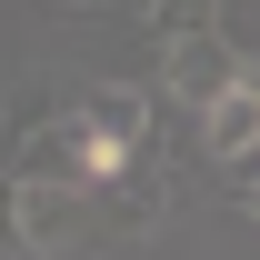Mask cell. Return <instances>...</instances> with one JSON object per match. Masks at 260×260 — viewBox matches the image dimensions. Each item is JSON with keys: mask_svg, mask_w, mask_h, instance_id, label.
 <instances>
[{"mask_svg": "<svg viewBox=\"0 0 260 260\" xmlns=\"http://www.w3.org/2000/svg\"><path fill=\"white\" fill-rule=\"evenodd\" d=\"M20 240L30 260H60L80 240H110V200L90 180H20Z\"/></svg>", "mask_w": 260, "mask_h": 260, "instance_id": "cell-1", "label": "cell"}, {"mask_svg": "<svg viewBox=\"0 0 260 260\" xmlns=\"http://www.w3.org/2000/svg\"><path fill=\"white\" fill-rule=\"evenodd\" d=\"M240 70H250V60H240V40H230L220 20H210V30H180V40L160 50V100L200 120V110H210V100H220Z\"/></svg>", "mask_w": 260, "mask_h": 260, "instance_id": "cell-2", "label": "cell"}, {"mask_svg": "<svg viewBox=\"0 0 260 260\" xmlns=\"http://www.w3.org/2000/svg\"><path fill=\"white\" fill-rule=\"evenodd\" d=\"M200 150H210L220 170H250L260 160V70H240V80L200 110Z\"/></svg>", "mask_w": 260, "mask_h": 260, "instance_id": "cell-3", "label": "cell"}, {"mask_svg": "<svg viewBox=\"0 0 260 260\" xmlns=\"http://www.w3.org/2000/svg\"><path fill=\"white\" fill-rule=\"evenodd\" d=\"M10 170H20V180H80V110H60V120L20 130V150H10Z\"/></svg>", "mask_w": 260, "mask_h": 260, "instance_id": "cell-4", "label": "cell"}, {"mask_svg": "<svg viewBox=\"0 0 260 260\" xmlns=\"http://www.w3.org/2000/svg\"><path fill=\"white\" fill-rule=\"evenodd\" d=\"M220 20V0H150V30L160 40H180V30H210Z\"/></svg>", "mask_w": 260, "mask_h": 260, "instance_id": "cell-5", "label": "cell"}, {"mask_svg": "<svg viewBox=\"0 0 260 260\" xmlns=\"http://www.w3.org/2000/svg\"><path fill=\"white\" fill-rule=\"evenodd\" d=\"M0 260H30V240H20V170H0Z\"/></svg>", "mask_w": 260, "mask_h": 260, "instance_id": "cell-6", "label": "cell"}]
</instances>
